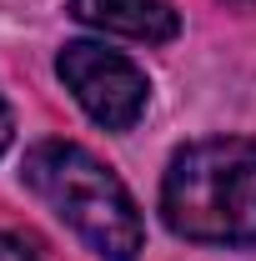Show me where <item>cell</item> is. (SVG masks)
I'll return each instance as SVG.
<instances>
[{"instance_id": "7", "label": "cell", "mask_w": 256, "mask_h": 261, "mask_svg": "<svg viewBox=\"0 0 256 261\" xmlns=\"http://www.w3.org/2000/svg\"><path fill=\"white\" fill-rule=\"evenodd\" d=\"M226 5H256V0H226Z\"/></svg>"}, {"instance_id": "6", "label": "cell", "mask_w": 256, "mask_h": 261, "mask_svg": "<svg viewBox=\"0 0 256 261\" xmlns=\"http://www.w3.org/2000/svg\"><path fill=\"white\" fill-rule=\"evenodd\" d=\"M10 130H15V126H10V111H5V100H0V151L10 146Z\"/></svg>"}, {"instance_id": "4", "label": "cell", "mask_w": 256, "mask_h": 261, "mask_svg": "<svg viewBox=\"0 0 256 261\" xmlns=\"http://www.w3.org/2000/svg\"><path fill=\"white\" fill-rule=\"evenodd\" d=\"M70 15L81 25L126 35V40H171L181 31V15L171 10V0H70Z\"/></svg>"}, {"instance_id": "5", "label": "cell", "mask_w": 256, "mask_h": 261, "mask_svg": "<svg viewBox=\"0 0 256 261\" xmlns=\"http://www.w3.org/2000/svg\"><path fill=\"white\" fill-rule=\"evenodd\" d=\"M0 261H40V251H35L25 236H10V231H0Z\"/></svg>"}, {"instance_id": "2", "label": "cell", "mask_w": 256, "mask_h": 261, "mask_svg": "<svg viewBox=\"0 0 256 261\" xmlns=\"http://www.w3.org/2000/svg\"><path fill=\"white\" fill-rule=\"evenodd\" d=\"M20 176L96 256L136 261L141 241H146L141 211H136L131 191L121 186V176L106 171L86 146H75V141H40V146H31Z\"/></svg>"}, {"instance_id": "3", "label": "cell", "mask_w": 256, "mask_h": 261, "mask_svg": "<svg viewBox=\"0 0 256 261\" xmlns=\"http://www.w3.org/2000/svg\"><path fill=\"white\" fill-rule=\"evenodd\" d=\"M56 70H61L65 91L81 100V111L106 130H131L141 121L146 100H151V86H146L141 65L126 61L121 50L96 45V40H70V45H61Z\"/></svg>"}, {"instance_id": "1", "label": "cell", "mask_w": 256, "mask_h": 261, "mask_svg": "<svg viewBox=\"0 0 256 261\" xmlns=\"http://www.w3.org/2000/svg\"><path fill=\"white\" fill-rule=\"evenodd\" d=\"M161 216L201 246H256V141L211 136L176 151L161 181Z\"/></svg>"}]
</instances>
